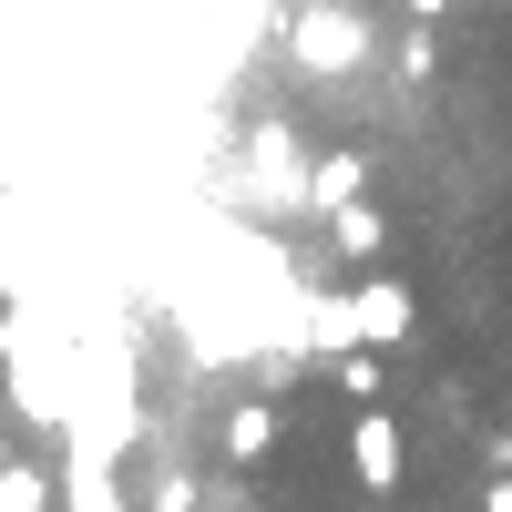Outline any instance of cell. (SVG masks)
Wrapping results in <instances>:
<instances>
[{
  "mask_svg": "<svg viewBox=\"0 0 512 512\" xmlns=\"http://www.w3.org/2000/svg\"><path fill=\"white\" fill-rule=\"evenodd\" d=\"M287 62L318 72V82H349L369 62V21L349 11V0H297L287 11Z\"/></svg>",
  "mask_w": 512,
  "mask_h": 512,
  "instance_id": "obj_3",
  "label": "cell"
},
{
  "mask_svg": "<svg viewBox=\"0 0 512 512\" xmlns=\"http://www.w3.org/2000/svg\"><path fill=\"white\" fill-rule=\"evenodd\" d=\"M410 328H420V297H410L400 277H359L338 308H318V328H308V338H318L328 359H338V349H369V359H379V349H400Z\"/></svg>",
  "mask_w": 512,
  "mask_h": 512,
  "instance_id": "obj_1",
  "label": "cell"
},
{
  "mask_svg": "<svg viewBox=\"0 0 512 512\" xmlns=\"http://www.w3.org/2000/svg\"><path fill=\"white\" fill-rule=\"evenodd\" d=\"M451 11H461V0H451Z\"/></svg>",
  "mask_w": 512,
  "mask_h": 512,
  "instance_id": "obj_14",
  "label": "cell"
},
{
  "mask_svg": "<svg viewBox=\"0 0 512 512\" xmlns=\"http://www.w3.org/2000/svg\"><path fill=\"white\" fill-rule=\"evenodd\" d=\"M502 164H512V144H502Z\"/></svg>",
  "mask_w": 512,
  "mask_h": 512,
  "instance_id": "obj_13",
  "label": "cell"
},
{
  "mask_svg": "<svg viewBox=\"0 0 512 512\" xmlns=\"http://www.w3.org/2000/svg\"><path fill=\"white\" fill-rule=\"evenodd\" d=\"M0 359H11L21 420H31V431H62V420H72V379H62V349H52V328H41L31 308L0 318Z\"/></svg>",
  "mask_w": 512,
  "mask_h": 512,
  "instance_id": "obj_2",
  "label": "cell"
},
{
  "mask_svg": "<svg viewBox=\"0 0 512 512\" xmlns=\"http://www.w3.org/2000/svg\"><path fill=\"white\" fill-rule=\"evenodd\" d=\"M0 512H52V472H41V461H11V451H0Z\"/></svg>",
  "mask_w": 512,
  "mask_h": 512,
  "instance_id": "obj_7",
  "label": "cell"
},
{
  "mask_svg": "<svg viewBox=\"0 0 512 512\" xmlns=\"http://www.w3.org/2000/svg\"><path fill=\"white\" fill-rule=\"evenodd\" d=\"M328 246H338V256H379V246H390L379 205H369V195H359V205H338V216H328Z\"/></svg>",
  "mask_w": 512,
  "mask_h": 512,
  "instance_id": "obj_6",
  "label": "cell"
},
{
  "mask_svg": "<svg viewBox=\"0 0 512 512\" xmlns=\"http://www.w3.org/2000/svg\"><path fill=\"white\" fill-rule=\"evenodd\" d=\"M338 379H349V400H359V410L379 400V359H369V349H338Z\"/></svg>",
  "mask_w": 512,
  "mask_h": 512,
  "instance_id": "obj_10",
  "label": "cell"
},
{
  "mask_svg": "<svg viewBox=\"0 0 512 512\" xmlns=\"http://www.w3.org/2000/svg\"><path fill=\"white\" fill-rule=\"evenodd\" d=\"M400 11H410V21H420V31H431V21H441V11H451V0H400Z\"/></svg>",
  "mask_w": 512,
  "mask_h": 512,
  "instance_id": "obj_12",
  "label": "cell"
},
{
  "mask_svg": "<svg viewBox=\"0 0 512 512\" xmlns=\"http://www.w3.org/2000/svg\"><path fill=\"white\" fill-rule=\"evenodd\" d=\"M349 472H359V492H400L410 482V441H400V420L390 410H349Z\"/></svg>",
  "mask_w": 512,
  "mask_h": 512,
  "instance_id": "obj_4",
  "label": "cell"
},
{
  "mask_svg": "<svg viewBox=\"0 0 512 512\" xmlns=\"http://www.w3.org/2000/svg\"><path fill=\"white\" fill-rule=\"evenodd\" d=\"M482 512H512V472H502V482H482Z\"/></svg>",
  "mask_w": 512,
  "mask_h": 512,
  "instance_id": "obj_11",
  "label": "cell"
},
{
  "mask_svg": "<svg viewBox=\"0 0 512 512\" xmlns=\"http://www.w3.org/2000/svg\"><path fill=\"white\" fill-rule=\"evenodd\" d=\"M297 195H308L318 216H338V205H359V195H369V154H318L308 175H297Z\"/></svg>",
  "mask_w": 512,
  "mask_h": 512,
  "instance_id": "obj_5",
  "label": "cell"
},
{
  "mask_svg": "<svg viewBox=\"0 0 512 512\" xmlns=\"http://www.w3.org/2000/svg\"><path fill=\"white\" fill-rule=\"evenodd\" d=\"M72 512H123V492L93 472V461H82V472H72Z\"/></svg>",
  "mask_w": 512,
  "mask_h": 512,
  "instance_id": "obj_9",
  "label": "cell"
},
{
  "mask_svg": "<svg viewBox=\"0 0 512 512\" xmlns=\"http://www.w3.org/2000/svg\"><path fill=\"white\" fill-rule=\"evenodd\" d=\"M267 451H277V410H267V400H246V410L226 420V461H267Z\"/></svg>",
  "mask_w": 512,
  "mask_h": 512,
  "instance_id": "obj_8",
  "label": "cell"
}]
</instances>
